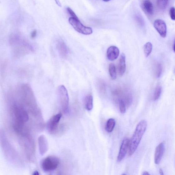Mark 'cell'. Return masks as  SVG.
<instances>
[{
    "label": "cell",
    "instance_id": "cell-30",
    "mask_svg": "<svg viewBox=\"0 0 175 175\" xmlns=\"http://www.w3.org/2000/svg\"><path fill=\"white\" fill-rule=\"evenodd\" d=\"M34 175H38L39 174V173L37 171H35V172H34V173L33 174Z\"/></svg>",
    "mask_w": 175,
    "mask_h": 175
},
{
    "label": "cell",
    "instance_id": "cell-3",
    "mask_svg": "<svg viewBox=\"0 0 175 175\" xmlns=\"http://www.w3.org/2000/svg\"><path fill=\"white\" fill-rule=\"evenodd\" d=\"M57 98L59 105L64 113L68 110L69 99L68 93L63 85H60L57 90Z\"/></svg>",
    "mask_w": 175,
    "mask_h": 175
},
{
    "label": "cell",
    "instance_id": "cell-24",
    "mask_svg": "<svg viewBox=\"0 0 175 175\" xmlns=\"http://www.w3.org/2000/svg\"><path fill=\"white\" fill-rule=\"evenodd\" d=\"M169 15L171 18L173 20L175 21V8L172 7L169 10Z\"/></svg>",
    "mask_w": 175,
    "mask_h": 175
},
{
    "label": "cell",
    "instance_id": "cell-16",
    "mask_svg": "<svg viewBox=\"0 0 175 175\" xmlns=\"http://www.w3.org/2000/svg\"><path fill=\"white\" fill-rule=\"evenodd\" d=\"M116 124L115 120L114 119H110L107 121L106 129L108 133H111L115 127Z\"/></svg>",
    "mask_w": 175,
    "mask_h": 175
},
{
    "label": "cell",
    "instance_id": "cell-4",
    "mask_svg": "<svg viewBox=\"0 0 175 175\" xmlns=\"http://www.w3.org/2000/svg\"><path fill=\"white\" fill-rule=\"evenodd\" d=\"M60 163L58 158L54 156L46 157L42 160L41 166L45 172H51L57 169Z\"/></svg>",
    "mask_w": 175,
    "mask_h": 175
},
{
    "label": "cell",
    "instance_id": "cell-13",
    "mask_svg": "<svg viewBox=\"0 0 175 175\" xmlns=\"http://www.w3.org/2000/svg\"><path fill=\"white\" fill-rule=\"evenodd\" d=\"M39 150L41 155H43L48 149L47 140L44 135H41L38 139Z\"/></svg>",
    "mask_w": 175,
    "mask_h": 175
},
{
    "label": "cell",
    "instance_id": "cell-10",
    "mask_svg": "<svg viewBox=\"0 0 175 175\" xmlns=\"http://www.w3.org/2000/svg\"><path fill=\"white\" fill-rule=\"evenodd\" d=\"M130 141L128 139H125L120 146L119 152L117 157V161L120 162L125 156L128 150L129 147Z\"/></svg>",
    "mask_w": 175,
    "mask_h": 175
},
{
    "label": "cell",
    "instance_id": "cell-26",
    "mask_svg": "<svg viewBox=\"0 0 175 175\" xmlns=\"http://www.w3.org/2000/svg\"><path fill=\"white\" fill-rule=\"evenodd\" d=\"M37 31L36 30H34L32 31L31 34V37L32 38H34L36 36Z\"/></svg>",
    "mask_w": 175,
    "mask_h": 175
},
{
    "label": "cell",
    "instance_id": "cell-22",
    "mask_svg": "<svg viewBox=\"0 0 175 175\" xmlns=\"http://www.w3.org/2000/svg\"><path fill=\"white\" fill-rule=\"evenodd\" d=\"M162 70V64L159 63H157L155 68V73L157 77L159 78L161 76Z\"/></svg>",
    "mask_w": 175,
    "mask_h": 175
},
{
    "label": "cell",
    "instance_id": "cell-2",
    "mask_svg": "<svg viewBox=\"0 0 175 175\" xmlns=\"http://www.w3.org/2000/svg\"><path fill=\"white\" fill-rule=\"evenodd\" d=\"M10 43L18 54L27 53L33 51V48L30 44L19 37H14L11 40Z\"/></svg>",
    "mask_w": 175,
    "mask_h": 175
},
{
    "label": "cell",
    "instance_id": "cell-29",
    "mask_svg": "<svg viewBox=\"0 0 175 175\" xmlns=\"http://www.w3.org/2000/svg\"><path fill=\"white\" fill-rule=\"evenodd\" d=\"M143 175H150V174L148 172H147V171H145V172H144L143 173V174H142Z\"/></svg>",
    "mask_w": 175,
    "mask_h": 175
},
{
    "label": "cell",
    "instance_id": "cell-17",
    "mask_svg": "<svg viewBox=\"0 0 175 175\" xmlns=\"http://www.w3.org/2000/svg\"><path fill=\"white\" fill-rule=\"evenodd\" d=\"M109 72L112 80H115L117 78L116 68L115 64H110L109 66Z\"/></svg>",
    "mask_w": 175,
    "mask_h": 175
},
{
    "label": "cell",
    "instance_id": "cell-21",
    "mask_svg": "<svg viewBox=\"0 0 175 175\" xmlns=\"http://www.w3.org/2000/svg\"><path fill=\"white\" fill-rule=\"evenodd\" d=\"M162 88L160 85H158L156 87L153 94V99L154 101L158 100L161 95Z\"/></svg>",
    "mask_w": 175,
    "mask_h": 175
},
{
    "label": "cell",
    "instance_id": "cell-31",
    "mask_svg": "<svg viewBox=\"0 0 175 175\" xmlns=\"http://www.w3.org/2000/svg\"><path fill=\"white\" fill-rule=\"evenodd\" d=\"M173 51L175 52V40L174 42V45H173Z\"/></svg>",
    "mask_w": 175,
    "mask_h": 175
},
{
    "label": "cell",
    "instance_id": "cell-12",
    "mask_svg": "<svg viewBox=\"0 0 175 175\" xmlns=\"http://www.w3.org/2000/svg\"><path fill=\"white\" fill-rule=\"evenodd\" d=\"M119 54V50L116 46H110L107 50V58L110 61H114L116 60L118 58Z\"/></svg>",
    "mask_w": 175,
    "mask_h": 175
},
{
    "label": "cell",
    "instance_id": "cell-20",
    "mask_svg": "<svg viewBox=\"0 0 175 175\" xmlns=\"http://www.w3.org/2000/svg\"><path fill=\"white\" fill-rule=\"evenodd\" d=\"M134 19L138 26L141 27H143L145 26L144 21L142 17L139 14H137L134 16Z\"/></svg>",
    "mask_w": 175,
    "mask_h": 175
},
{
    "label": "cell",
    "instance_id": "cell-5",
    "mask_svg": "<svg viewBox=\"0 0 175 175\" xmlns=\"http://www.w3.org/2000/svg\"><path fill=\"white\" fill-rule=\"evenodd\" d=\"M69 21L70 24L78 33L85 35H90L92 33V28L84 26L79 19L71 17L69 18Z\"/></svg>",
    "mask_w": 175,
    "mask_h": 175
},
{
    "label": "cell",
    "instance_id": "cell-14",
    "mask_svg": "<svg viewBox=\"0 0 175 175\" xmlns=\"http://www.w3.org/2000/svg\"><path fill=\"white\" fill-rule=\"evenodd\" d=\"M125 56L123 53L119 60L118 72L120 76H122L125 72L126 69Z\"/></svg>",
    "mask_w": 175,
    "mask_h": 175
},
{
    "label": "cell",
    "instance_id": "cell-18",
    "mask_svg": "<svg viewBox=\"0 0 175 175\" xmlns=\"http://www.w3.org/2000/svg\"><path fill=\"white\" fill-rule=\"evenodd\" d=\"M153 45L151 43L148 42L144 46V51L146 57H148L151 54L152 51Z\"/></svg>",
    "mask_w": 175,
    "mask_h": 175
},
{
    "label": "cell",
    "instance_id": "cell-15",
    "mask_svg": "<svg viewBox=\"0 0 175 175\" xmlns=\"http://www.w3.org/2000/svg\"><path fill=\"white\" fill-rule=\"evenodd\" d=\"M85 109L90 111L93 108V98L91 95H89L85 99Z\"/></svg>",
    "mask_w": 175,
    "mask_h": 175
},
{
    "label": "cell",
    "instance_id": "cell-25",
    "mask_svg": "<svg viewBox=\"0 0 175 175\" xmlns=\"http://www.w3.org/2000/svg\"><path fill=\"white\" fill-rule=\"evenodd\" d=\"M66 10L68 13L71 17L75 18L76 19H79L77 16L76 15V14L69 7L66 8Z\"/></svg>",
    "mask_w": 175,
    "mask_h": 175
},
{
    "label": "cell",
    "instance_id": "cell-8",
    "mask_svg": "<svg viewBox=\"0 0 175 175\" xmlns=\"http://www.w3.org/2000/svg\"><path fill=\"white\" fill-rule=\"evenodd\" d=\"M153 27L162 37H166L167 33V27L166 23L161 19H157L153 23Z\"/></svg>",
    "mask_w": 175,
    "mask_h": 175
},
{
    "label": "cell",
    "instance_id": "cell-19",
    "mask_svg": "<svg viewBox=\"0 0 175 175\" xmlns=\"http://www.w3.org/2000/svg\"><path fill=\"white\" fill-rule=\"evenodd\" d=\"M169 0H157V4L159 9L165 10L168 4Z\"/></svg>",
    "mask_w": 175,
    "mask_h": 175
},
{
    "label": "cell",
    "instance_id": "cell-7",
    "mask_svg": "<svg viewBox=\"0 0 175 175\" xmlns=\"http://www.w3.org/2000/svg\"><path fill=\"white\" fill-rule=\"evenodd\" d=\"M62 116L61 113H59L53 116L49 121L48 129L50 133H54L58 129V125Z\"/></svg>",
    "mask_w": 175,
    "mask_h": 175
},
{
    "label": "cell",
    "instance_id": "cell-9",
    "mask_svg": "<svg viewBox=\"0 0 175 175\" xmlns=\"http://www.w3.org/2000/svg\"><path fill=\"white\" fill-rule=\"evenodd\" d=\"M140 6L143 11L148 16H152L154 13V8L150 0H142Z\"/></svg>",
    "mask_w": 175,
    "mask_h": 175
},
{
    "label": "cell",
    "instance_id": "cell-6",
    "mask_svg": "<svg viewBox=\"0 0 175 175\" xmlns=\"http://www.w3.org/2000/svg\"><path fill=\"white\" fill-rule=\"evenodd\" d=\"M56 46L60 56L63 59L66 58L69 50L65 42L61 38L58 39L56 41Z\"/></svg>",
    "mask_w": 175,
    "mask_h": 175
},
{
    "label": "cell",
    "instance_id": "cell-28",
    "mask_svg": "<svg viewBox=\"0 0 175 175\" xmlns=\"http://www.w3.org/2000/svg\"><path fill=\"white\" fill-rule=\"evenodd\" d=\"M159 172L160 174V175H164V173H163V170H162V169H159Z\"/></svg>",
    "mask_w": 175,
    "mask_h": 175
},
{
    "label": "cell",
    "instance_id": "cell-11",
    "mask_svg": "<svg viewBox=\"0 0 175 175\" xmlns=\"http://www.w3.org/2000/svg\"><path fill=\"white\" fill-rule=\"evenodd\" d=\"M165 144L163 142L161 143L157 146L154 155V162L156 165H158L161 161L165 151Z\"/></svg>",
    "mask_w": 175,
    "mask_h": 175
},
{
    "label": "cell",
    "instance_id": "cell-1",
    "mask_svg": "<svg viewBox=\"0 0 175 175\" xmlns=\"http://www.w3.org/2000/svg\"><path fill=\"white\" fill-rule=\"evenodd\" d=\"M147 127L146 120H142L138 124L130 141L129 154L133 155L137 149L141 139L145 133Z\"/></svg>",
    "mask_w": 175,
    "mask_h": 175
},
{
    "label": "cell",
    "instance_id": "cell-27",
    "mask_svg": "<svg viewBox=\"0 0 175 175\" xmlns=\"http://www.w3.org/2000/svg\"><path fill=\"white\" fill-rule=\"evenodd\" d=\"M55 1L57 5L60 7H61L62 6L61 3H60L59 0H55Z\"/></svg>",
    "mask_w": 175,
    "mask_h": 175
},
{
    "label": "cell",
    "instance_id": "cell-32",
    "mask_svg": "<svg viewBox=\"0 0 175 175\" xmlns=\"http://www.w3.org/2000/svg\"><path fill=\"white\" fill-rule=\"evenodd\" d=\"M103 1L105 2H109L110 1V0H103Z\"/></svg>",
    "mask_w": 175,
    "mask_h": 175
},
{
    "label": "cell",
    "instance_id": "cell-23",
    "mask_svg": "<svg viewBox=\"0 0 175 175\" xmlns=\"http://www.w3.org/2000/svg\"><path fill=\"white\" fill-rule=\"evenodd\" d=\"M119 110L121 114H124L126 112V105L125 103L123 100H119Z\"/></svg>",
    "mask_w": 175,
    "mask_h": 175
}]
</instances>
